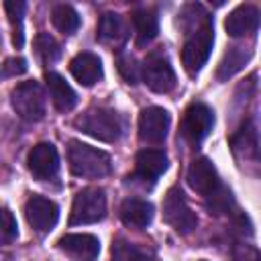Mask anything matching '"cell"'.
I'll return each instance as SVG.
<instances>
[{"label":"cell","instance_id":"cell-1","mask_svg":"<svg viewBox=\"0 0 261 261\" xmlns=\"http://www.w3.org/2000/svg\"><path fill=\"white\" fill-rule=\"evenodd\" d=\"M186 31H188V39L181 47V63L190 75H196L208 61L212 45H214L212 16L208 12L202 14L198 20L186 27Z\"/></svg>","mask_w":261,"mask_h":261},{"label":"cell","instance_id":"cell-2","mask_svg":"<svg viewBox=\"0 0 261 261\" xmlns=\"http://www.w3.org/2000/svg\"><path fill=\"white\" fill-rule=\"evenodd\" d=\"M67 161H69V169L73 175L88 177V179L104 177L112 169V161H110L108 153H104L102 149H96L92 145H86L82 141H69Z\"/></svg>","mask_w":261,"mask_h":261},{"label":"cell","instance_id":"cell-3","mask_svg":"<svg viewBox=\"0 0 261 261\" xmlns=\"http://www.w3.org/2000/svg\"><path fill=\"white\" fill-rule=\"evenodd\" d=\"M75 126L98 139V141H104V143H114L120 139L122 130H124V122H122V116L112 110V108H90L86 110L80 118H75Z\"/></svg>","mask_w":261,"mask_h":261},{"label":"cell","instance_id":"cell-4","mask_svg":"<svg viewBox=\"0 0 261 261\" xmlns=\"http://www.w3.org/2000/svg\"><path fill=\"white\" fill-rule=\"evenodd\" d=\"M10 102L14 112L27 120V122H37L45 116V92L41 88L39 82L31 80V82H20L12 94H10Z\"/></svg>","mask_w":261,"mask_h":261},{"label":"cell","instance_id":"cell-5","mask_svg":"<svg viewBox=\"0 0 261 261\" xmlns=\"http://www.w3.org/2000/svg\"><path fill=\"white\" fill-rule=\"evenodd\" d=\"M106 216V194L102 188H84L71 204L69 224H94Z\"/></svg>","mask_w":261,"mask_h":261},{"label":"cell","instance_id":"cell-6","mask_svg":"<svg viewBox=\"0 0 261 261\" xmlns=\"http://www.w3.org/2000/svg\"><path fill=\"white\" fill-rule=\"evenodd\" d=\"M141 80L157 94H167L175 88V71L161 51H151L141 65Z\"/></svg>","mask_w":261,"mask_h":261},{"label":"cell","instance_id":"cell-7","mask_svg":"<svg viewBox=\"0 0 261 261\" xmlns=\"http://www.w3.org/2000/svg\"><path fill=\"white\" fill-rule=\"evenodd\" d=\"M163 218L179 234H190L198 226V216L186 202V196L179 188H171L163 200Z\"/></svg>","mask_w":261,"mask_h":261},{"label":"cell","instance_id":"cell-8","mask_svg":"<svg viewBox=\"0 0 261 261\" xmlns=\"http://www.w3.org/2000/svg\"><path fill=\"white\" fill-rule=\"evenodd\" d=\"M214 124V112L208 104L204 102H194L188 106L186 114H184V122H181V135L192 143V145H200L212 130Z\"/></svg>","mask_w":261,"mask_h":261},{"label":"cell","instance_id":"cell-9","mask_svg":"<svg viewBox=\"0 0 261 261\" xmlns=\"http://www.w3.org/2000/svg\"><path fill=\"white\" fill-rule=\"evenodd\" d=\"M169 112L163 110L161 106H149L145 110H141L139 114V139L143 143H151V145H157V143H163L165 137H167V130H169Z\"/></svg>","mask_w":261,"mask_h":261},{"label":"cell","instance_id":"cell-10","mask_svg":"<svg viewBox=\"0 0 261 261\" xmlns=\"http://www.w3.org/2000/svg\"><path fill=\"white\" fill-rule=\"evenodd\" d=\"M24 216L29 220V224L41 232L47 234L49 230H53V226L59 220V208L55 202H51L49 198L43 196H31L24 204Z\"/></svg>","mask_w":261,"mask_h":261},{"label":"cell","instance_id":"cell-11","mask_svg":"<svg viewBox=\"0 0 261 261\" xmlns=\"http://www.w3.org/2000/svg\"><path fill=\"white\" fill-rule=\"evenodd\" d=\"M29 171L41 179V181H47V179H53L59 171V155H57V149L55 145L51 143H37L31 153H29Z\"/></svg>","mask_w":261,"mask_h":261},{"label":"cell","instance_id":"cell-12","mask_svg":"<svg viewBox=\"0 0 261 261\" xmlns=\"http://www.w3.org/2000/svg\"><path fill=\"white\" fill-rule=\"evenodd\" d=\"M186 179H188V186H190L194 192L202 194L204 198H206L208 194H212V192L222 184L220 177H218V171H216L214 163H212L208 157H198V159H194V161L190 163V169H188Z\"/></svg>","mask_w":261,"mask_h":261},{"label":"cell","instance_id":"cell-13","mask_svg":"<svg viewBox=\"0 0 261 261\" xmlns=\"http://www.w3.org/2000/svg\"><path fill=\"white\" fill-rule=\"evenodd\" d=\"M167 155L161 149H143L137 153L133 179H139L143 184H155L157 177L167 169Z\"/></svg>","mask_w":261,"mask_h":261},{"label":"cell","instance_id":"cell-14","mask_svg":"<svg viewBox=\"0 0 261 261\" xmlns=\"http://www.w3.org/2000/svg\"><path fill=\"white\" fill-rule=\"evenodd\" d=\"M57 247L69 255L73 261H96L100 253V241L94 234L88 232H73L59 239Z\"/></svg>","mask_w":261,"mask_h":261},{"label":"cell","instance_id":"cell-15","mask_svg":"<svg viewBox=\"0 0 261 261\" xmlns=\"http://www.w3.org/2000/svg\"><path fill=\"white\" fill-rule=\"evenodd\" d=\"M96 39L106 47L120 49L128 39V29L124 18L116 12H104L96 27Z\"/></svg>","mask_w":261,"mask_h":261},{"label":"cell","instance_id":"cell-16","mask_svg":"<svg viewBox=\"0 0 261 261\" xmlns=\"http://www.w3.org/2000/svg\"><path fill=\"white\" fill-rule=\"evenodd\" d=\"M224 29L230 37H245L253 35L259 29V8L253 4L237 6L224 20Z\"/></svg>","mask_w":261,"mask_h":261},{"label":"cell","instance_id":"cell-17","mask_svg":"<svg viewBox=\"0 0 261 261\" xmlns=\"http://www.w3.org/2000/svg\"><path fill=\"white\" fill-rule=\"evenodd\" d=\"M69 69H71V75H73L82 86H86V88L98 84V82L102 80V75H104V71H102V61H100V57H98L96 53H92V51H82V53H77V55L71 59Z\"/></svg>","mask_w":261,"mask_h":261},{"label":"cell","instance_id":"cell-18","mask_svg":"<svg viewBox=\"0 0 261 261\" xmlns=\"http://www.w3.org/2000/svg\"><path fill=\"white\" fill-rule=\"evenodd\" d=\"M45 84H47L49 96H51V100H53V104L59 112H69L77 104V94L65 82V77H61L59 73L47 71L45 73Z\"/></svg>","mask_w":261,"mask_h":261},{"label":"cell","instance_id":"cell-19","mask_svg":"<svg viewBox=\"0 0 261 261\" xmlns=\"http://www.w3.org/2000/svg\"><path fill=\"white\" fill-rule=\"evenodd\" d=\"M120 220L130 228H145L153 220V204L141 198H126L120 206Z\"/></svg>","mask_w":261,"mask_h":261},{"label":"cell","instance_id":"cell-20","mask_svg":"<svg viewBox=\"0 0 261 261\" xmlns=\"http://www.w3.org/2000/svg\"><path fill=\"white\" fill-rule=\"evenodd\" d=\"M130 20L135 24V35H137V45L145 47L149 45L157 33H159V18L153 8H135L130 14Z\"/></svg>","mask_w":261,"mask_h":261},{"label":"cell","instance_id":"cell-21","mask_svg":"<svg viewBox=\"0 0 261 261\" xmlns=\"http://www.w3.org/2000/svg\"><path fill=\"white\" fill-rule=\"evenodd\" d=\"M112 261H153L151 253L141 249L135 243H128L126 239H114L110 247Z\"/></svg>","mask_w":261,"mask_h":261},{"label":"cell","instance_id":"cell-22","mask_svg":"<svg viewBox=\"0 0 261 261\" xmlns=\"http://www.w3.org/2000/svg\"><path fill=\"white\" fill-rule=\"evenodd\" d=\"M51 20H53V27L63 35H71L80 29V14L69 4H57L51 12Z\"/></svg>","mask_w":261,"mask_h":261},{"label":"cell","instance_id":"cell-23","mask_svg":"<svg viewBox=\"0 0 261 261\" xmlns=\"http://www.w3.org/2000/svg\"><path fill=\"white\" fill-rule=\"evenodd\" d=\"M249 57L251 51H243V47H230L218 65V80H228L230 75H234Z\"/></svg>","mask_w":261,"mask_h":261},{"label":"cell","instance_id":"cell-24","mask_svg":"<svg viewBox=\"0 0 261 261\" xmlns=\"http://www.w3.org/2000/svg\"><path fill=\"white\" fill-rule=\"evenodd\" d=\"M4 8H6L8 20H10V24H12V43H14L16 47H22V43H24L22 16H24V10H27V4L20 2V0H12V2H6Z\"/></svg>","mask_w":261,"mask_h":261},{"label":"cell","instance_id":"cell-25","mask_svg":"<svg viewBox=\"0 0 261 261\" xmlns=\"http://www.w3.org/2000/svg\"><path fill=\"white\" fill-rule=\"evenodd\" d=\"M35 49H37V55L41 57L43 63H55L61 55V47L59 43L49 35V33H39L37 39H35Z\"/></svg>","mask_w":261,"mask_h":261},{"label":"cell","instance_id":"cell-26","mask_svg":"<svg viewBox=\"0 0 261 261\" xmlns=\"http://www.w3.org/2000/svg\"><path fill=\"white\" fill-rule=\"evenodd\" d=\"M16 234H18V224L14 214L8 208H0V245L12 243Z\"/></svg>","mask_w":261,"mask_h":261},{"label":"cell","instance_id":"cell-27","mask_svg":"<svg viewBox=\"0 0 261 261\" xmlns=\"http://www.w3.org/2000/svg\"><path fill=\"white\" fill-rule=\"evenodd\" d=\"M118 71L128 84H137L141 80V65H137L135 57L130 55H120L118 57Z\"/></svg>","mask_w":261,"mask_h":261},{"label":"cell","instance_id":"cell-28","mask_svg":"<svg viewBox=\"0 0 261 261\" xmlns=\"http://www.w3.org/2000/svg\"><path fill=\"white\" fill-rule=\"evenodd\" d=\"M4 69L8 75H16V73H24L27 71V61L22 57H10L4 63Z\"/></svg>","mask_w":261,"mask_h":261}]
</instances>
